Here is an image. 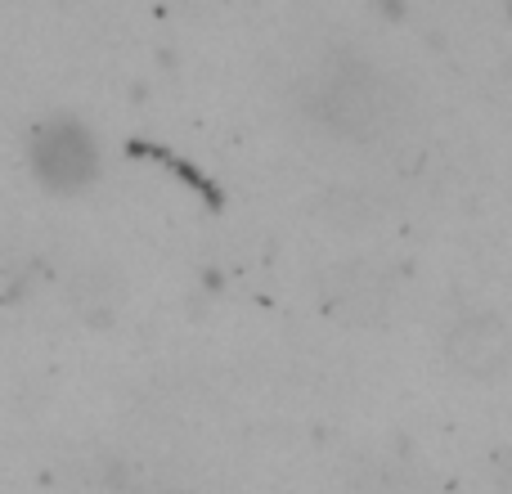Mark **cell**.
<instances>
[{"mask_svg":"<svg viewBox=\"0 0 512 494\" xmlns=\"http://www.w3.org/2000/svg\"><path fill=\"white\" fill-rule=\"evenodd\" d=\"M310 108L324 117L328 126H337L342 135H378L382 126L396 117L400 99L391 90V81L382 72H373L369 63H328L315 77V90H310Z\"/></svg>","mask_w":512,"mask_h":494,"instance_id":"cell-1","label":"cell"},{"mask_svg":"<svg viewBox=\"0 0 512 494\" xmlns=\"http://www.w3.org/2000/svg\"><path fill=\"white\" fill-rule=\"evenodd\" d=\"M319 297H324L328 315L346 319V324H378L391 310L387 279L364 261H342V265H333V270H324Z\"/></svg>","mask_w":512,"mask_h":494,"instance_id":"cell-2","label":"cell"},{"mask_svg":"<svg viewBox=\"0 0 512 494\" xmlns=\"http://www.w3.org/2000/svg\"><path fill=\"white\" fill-rule=\"evenodd\" d=\"M32 162H36V176L54 189H81L90 176H95V144L90 135L81 131L77 122L68 117H54L36 131L32 144Z\"/></svg>","mask_w":512,"mask_h":494,"instance_id":"cell-3","label":"cell"},{"mask_svg":"<svg viewBox=\"0 0 512 494\" xmlns=\"http://www.w3.org/2000/svg\"><path fill=\"white\" fill-rule=\"evenodd\" d=\"M445 355L459 373L477 382H490L508 369V328L499 315H468L450 328L445 337Z\"/></svg>","mask_w":512,"mask_h":494,"instance_id":"cell-4","label":"cell"}]
</instances>
